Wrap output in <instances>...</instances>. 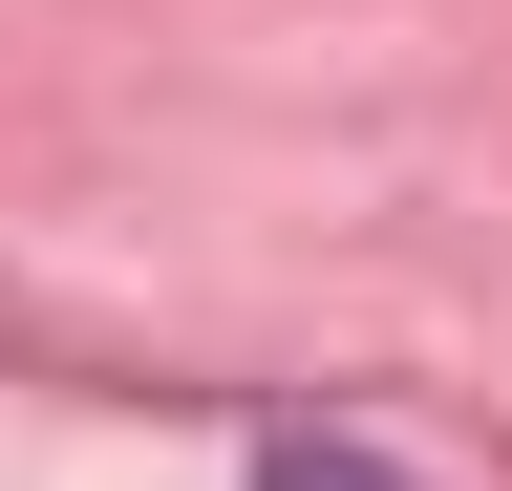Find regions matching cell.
I'll return each instance as SVG.
<instances>
[{
    "label": "cell",
    "instance_id": "cell-1",
    "mask_svg": "<svg viewBox=\"0 0 512 491\" xmlns=\"http://www.w3.org/2000/svg\"><path fill=\"white\" fill-rule=\"evenodd\" d=\"M256 491H406L384 449H256Z\"/></svg>",
    "mask_w": 512,
    "mask_h": 491
}]
</instances>
